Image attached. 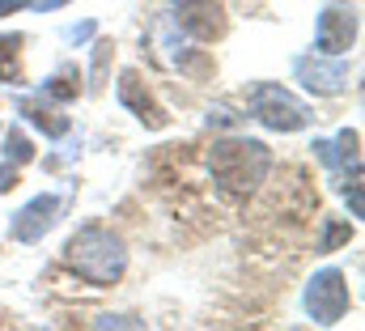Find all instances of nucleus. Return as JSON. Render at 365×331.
Listing matches in <instances>:
<instances>
[{"label": "nucleus", "instance_id": "obj_16", "mask_svg": "<svg viewBox=\"0 0 365 331\" xmlns=\"http://www.w3.org/2000/svg\"><path fill=\"white\" fill-rule=\"evenodd\" d=\"M336 145H340V153H344L349 162H361V153H357L361 136H357V132H340V141H336Z\"/></svg>", "mask_w": 365, "mask_h": 331}, {"label": "nucleus", "instance_id": "obj_17", "mask_svg": "<svg viewBox=\"0 0 365 331\" xmlns=\"http://www.w3.org/2000/svg\"><path fill=\"white\" fill-rule=\"evenodd\" d=\"M17 183H21V178H17V166H0V191L9 195V191H13Z\"/></svg>", "mask_w": 365, "mask_h": 331}, {"label": "nucleus", "instance_id": "obj_12", "mask_svg": "<svg viewBox=\"0 0 365 331\" xmlns=\"http://www.w3.org/2000/svg\"><path fill=\"white\" fill-rule=\"evenodd\" d=\"M43 93H47V98H60V102H73V98L81 93V73H77V68H60L51 81L43 85Z\"/></svg>", "mask_w": 365, "mask_h": 331}, {"label": "nucleus", "instance_id": "obj_2", "mask_svg": "<svg viewBox=\"0 0 365 331\" xmlns=\"http://www.w3.org/2000/svg\"><path fill=\"white\" fill-rule=\"evenodd\" d=\"M64 259H68V268H73L81 280H90V285H115V280L123 276V268H128V250H123V243H119L106 225H81V230L68 238Z\"/></svg>", "mask_w": 365, "mask_h": 331}, {"label": "nucleus", "instance_id": "obj_3", "mask_svg": "<svg viewBox=\"0 0 365 331\" xmlns=\"http://www.w3.org/2000/svg\"><path fill=\"white\" fill-rule=\"evenodd\" d=\"M247 106H251V115H255L264 128H272V132H297V128L310 123V111H306L289 89H280V85H251V89H247Z\"/></svg>", "mask_w": 365, "mask_h": 331}, {"label": "nucleus", "instance_id": "obj_20", "mask_svg": "<svg viewBox=\"0 0 365 331\" xmlns=\"http://www.w3.org/2000/svg\"><path fill=\"white\" fill-rule=\"evenodd\" d=\"M0 132H4V128H0Z\"/></svg>", "mask_w": 365, "mask_h": 331}, {"label": "nucleus", "instance_id": "obj_8", "mask_svg": "<svg viewBox=\"0 0 365 331\" xmlns=\"http://www.w3.org/2000/svg\"><path fill=\"white\" fill-rule=\"evenodd\" d=\"M56 213H60V200H56V195L30 200V204L17 213V221H13V238H17V243H38V238L56 225Z\"/></svg>", "mask_w": 365, "mask_h": 331}, {"label": "nucleus", "instance_id": "obj_4", "mask_svg": "<svg viewBox=\"0 0 365 331\" xmlns=\"http://www.w3.org/2000/svg\"><path fill=\"white\" fill-rule=\"evenodd\" d=\"M306 310H310L314 323H340L344 310H349V285H344V272H336V268L319 272V276L310 280V289H306Z\"/></svg>", "mask_w": 365, "mask_h": 331}, {"label": "nucleus", "instance_id": "obj_14", "mask_svg": "<svg viewBox=\"0 0 365 331\" xmlns=\"http://www.w3.org/2000/svg\"><path fill=\"white\" fill-rule=\"evenodd\" d=\"M110 60H115V43H98L93 47V89H102V77H106Z\"/></svg>", "mask_w": 365, "mask_h": 331}, {"label": "nucleus", "instance_id": "obj_13", "mask_svg": "<svg viewBox=\"0 0 365 331\" xmlns=\"http://www.w3.org/2000/svg\"><path fill=\"white\" fill-rule=\"evenodd\" d=\"M4 136V149H9V158H13V166L30 162L34 158V145L26 141V132H17V128H9V132H0Z\"/></svg>", "mask_w": 365, "mask_h": 331}, {"label": "nucleus", "instance_id": "obj_1", "mask_svg": "<svg viewBox=\"0 0 365 331\" xmlns=\"http://www.w3.org/2000/svg\"><path fill=\"white\" fill-rule=\"evenodd\" d=\"M208 170H212V178L225 195H251L268 178L272 153H268L264 141H247V136L217 141L212 153H208Z\"/></svg>", "mask_w": 365, "mask_h": 331}, {"label": "nucleus", "instance_id": "obj_11", "mask_svg": "<svg viewBox=\"0 0 365 331\" xmlns=\"http://www.w3.org/2000/svg\"><path fill=\"white\" fill-rule=\"evenodd\" d=\"M21 34H0V81H21Z\"/></svg>", "mask_w": 365, "mask_h": 331}, {"label": "nucleus", "instance_id": "obj_9", "mask_svg": "<svg viewBox=\"0 0 365 331\" xmlns=\"http://www.w3.org/2000/svg\"><path fill=\"white\" fill-rule=\"evenodd\" d=\"M297 77L314 93H340L344 81H349L344 64H323V60H297Z\"/></svg>", "mask_w": 365, "mask_h": 331}, {"label": "nucleus", "instance_id": "obj_10", "mask_svg": "<svg viewBox=\"0 0 365 331\" xmlns=\"http://www.w3.org/2000/svg\"><path fill=\"white\" fill-rule=\"evenodd\" d=\"M21 115H30V123L43 128L47 136H64L68 132V119L56 106H47V102H21Z\"/></svg>", "mask_w": 365, "mask_h": 331}, {"label": "nucleus", "instance_id": "obj_5", "mask_svg": "<svg viewBox=\"0 0 365 331\" xmlns=\"http://www.w3.org/2000/svg\"><path fill=\"white\" fill-rule=\"evenodd\" d=\"M179 26L195 39V43H217L225 34V4L221 0H182L179 4Z\"/></svg>", "mask_w": 365, "mask_h": 331}, {"label": "nucleus", "instance_id": "obj_15", "mask_svg": "<svg viewBox=\"0 0 365 331\" xmlns=\"http://www.w3.org/2000/svg\"><path fill=\"white\" fill-rule=\"evenodd\" d=\"M353 238V225H327V234H323V247L319 250H336L340 243H349Z\"/></svg>", "mask_w": 365, "mask_h": 331}, {"label": "nucleus", "instance_id": "obj_18", "mask_svg": "<svg viewBox=\"0 0 365 331\" xmlns=\"http://www.w3.org/2000/svg\"><path fill=\"white\" fill-rule=\"evenodd\" d=\"M21 4H34V0H0V17H9V13H17Z\"/></svg>", "mask_w": 365, "mask_h": 331}, {"label": "nucleus", "instance_id": "obj_6", "mask_svg": "<svg viewBox=\"0 0 365 331\" xmlns=\"http://www.w3.org/2000/svg\"><path fill=\"white\" fill-rule=\"evenodd\" d=\"M119 102H123L145 128H166V111H162V102L149 93V85L140 81L136 68H128V73L119 77Z\"/></svg>", "mask_w": 365, "mask_h": 331}, {"label": "nucleus", "instance_id": "obj_7", "mask_svg": "<svg viewBox=\"0 0 365 331\" xmlns=\"http://www.w3.org/2000/svg\"><path fill=\"white\" fill-rule=\"evenodd\" d=\"M353 43H357V13H349V9H327V13L319 17V51L340 56V51H349Z\"/></svg>", "mask_w": 365, "mask_h": 331}, {"label": "nucleus", "instance_id": "obj_19", "mask_svg": "<svg viewBox=\"0 0 365 331\" xmlns=\"http://www.w3.org/2000/svg\"><path fill=\"white\" fill-rule=\"evenodd\" d=\"M56 4H68V0H34V9H56Z\"/></svg>", "mask_w": 365, "mask_h": 331}]
</instances>
